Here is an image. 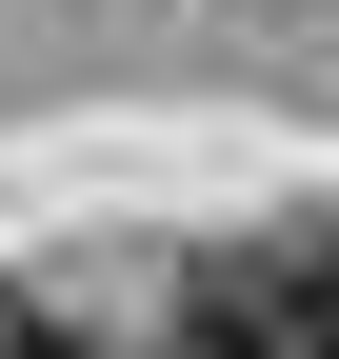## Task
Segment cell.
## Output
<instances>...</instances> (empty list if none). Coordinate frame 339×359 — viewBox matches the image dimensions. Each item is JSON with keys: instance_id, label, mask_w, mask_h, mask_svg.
<instances>
[{"instance_id": "7a4b0ae2", "label": "cell", "mask_w": 339, "mask_h": 359, "mask_svg": "<svg viewBox=\"0 0 339 359\" xmlns=\"http://www.w3.org/2000/svg\"><path fill=\"white\" fill-rule=\"evenodd\" d=\"M0 359H80V320H60L40 280H0Z\"/></svg>"}, {"instance_id": "6da1fadb", "label": "cell", "mask_w": 339, "mask_h": 359, "mask_svg": "<svg viewBox=\"0 0 339 359\" xmlns=\"http://www.w3.org/2000/svg\"><path fill=\"white\" fill-rule=\"evenodd\" d=\"M180 339L200 359H339V219H279L240 259H180Z\"/></svg>"}]
</instances>
